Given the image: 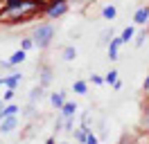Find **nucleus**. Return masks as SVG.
<instances>
[{
    "instance_id": "1",
    "label": "nucleus",
    "mask_w": 149,
    "mask_h": 144,
    "mask_svg": "<svg viewBox=\"0 0 149 144\" xmlns=\"http://www.w3.org/2000/svg\"><path fill=\"white\" fill-rule=\"evenodd\" d=\"M34 45L36 47H47V45L52 43V38H54V25H50V23H43V25H38L34 29Z\"/></svg>"
},
{
    "instance_id": "2",
    "label": "nucleus",
    "mask_w": 149,
    "mask_h": 144,
    "mask_svg": "<svg viewBox=\"0 0 149 144\" xmlns=\"http://www.w3.org/2000/svg\"><path fill=\"white\" fill-rule=\"evenodd\" d=\"M65 11H68V2L65 0H54V2H50L45 9V14L50 18H59V16H63Z\"/></svg>"
},
{
    "instance_id": "3",
    "label": "nucleus",
    "mask_w": 149,
    "mask_h": 144,
    "mask_svg": "<svg viewBox=\"0 0 149 144\" xmlns=\"http://www.w3.org/2000/svg\"><path fill=\"white\" fill-rule=\"evenodd\" d=\"M16 126H18V117L16 115L2 117V119H0V133H11Z\"/></svg>"
},
{
    "instance_id": "4",
    "label": "nucleus",
    "mask_w": 149,
    "mask_h": 144,
    "mask_svg": "<svg viewBox=\"0 0 149 144\" xmlns=\"http://www.w3.org/2000/svg\"><path fill=\"white\" fill-rule=\"evenodd\" d=\"M122 38L120 36H113L111 41H109V59H111V61H115V59H120V56H118V52H120V47H122Z\"/></svg>"
},
{
    "instance_id": "5",
    "label": "nucleus",
    "mask_w": 149,
    "mask_h": 144,
    "mask_svg": "<svg viewBox=\"0 0 149 144\" xmlns=\"http://www.w3.org/2000/svg\"><path fill=\"white\" fill-rule=\"evenodd\" d=\"M133 23L136 25H147L149 23V7H140L136 14H133Z\"/></svg>"
},
{
    "instance_id": "6",
    "label": "nucleus",
    "mask_w": 149,
    "mask_h": 144,
    "mask_svg": "<svg viewBox=\"0 0 149 144\" xmlns=\"http://www.w3.org/2000/svg\"><path fill=\"white\" fill-rule=\"evenodd\" d=\"M59 110H61V117H74V115H77V110H79V106H77L74 101H65Z\"/></svg>"
},
{
    "instance_id": "7",
    "label": "nucleus",
    "mask_w": 149,
    "mask_h": 144,
    "mask_svg": "<svg viewBox=\"0 0 149 144\" xmlns=\"http://www.w3.org/2000/svg\"><path fill=\"white\" fill-rule=\"evenodd\" d=\"M20 79H23L20 72H11L9 77H2V86H5V88H16L20 83Z\"/></svg>"
},
{
    "instance_id": "8",
    "label": "nucleus",
    "mask_w": 149,
    "mask_h": 144,
    "mask_svg": "<svg viewBox=\"0 0 149 144\" xmlns=\"http://www.w3.org/2000/svg\"><path fill=\"white\" fill-rule=\"evenodd\" d=\"M50 101H52V106L59 110V108L65 104V92H63V90H59V92H52V95H50Z\"/></svg>"
},
{
    "instance_id": "9",
    "label": "nucleus",
    "mask_w": 149,
    "mask_h": 144,
    "mask_svg": "<svg viewBox=\"0 0 149 144\" xmlns=\"http://www.w3.org/2000/svg\"><path fill=\"white\" fill-rule=\"evenodd\" d=\"M25 59H27V52L20 47V50H16V52L9 56V63H11V65H20V63L25 61Z\"/></svg>"
},
{
    "instance_id": "10",
    "label": "nucleus",
    "mask_w": 149,
    "mask_h": 144,
    "mask_svg": "<svg viewBox=\"0 0 149 144\" xmlns=\"http://www.w3.org/2000/svg\"><path fill=\"white\" fill-rule=\"evenodd\" d=\"M18 110H20L18 104H5V108L0 110V119L2 117H9V115H18Z\"/></svg>"
},
{
    "instance_id": "11",
    "label": "nucleus",
    "mask_w": 149,
    "mask_h": 144,
    "mask_svg": "<svg viewBox=\"0 0 149 144\" xmlns=\"http://www.w3.org/2000/svg\"><path fill=\"white\" fill-rule=\"evenodd\" d=\"M61 59H63V61H74V59H77V47H74V45H68V47H63Z\"/></svg>"
},
{
    "instance_id": "12",
    "label": "nucleus",
    "mask_w": 149,
    "mask_h": 144,
    "mask_svg": "<svg viewBox=\"0 0 149 144\" xmlns=\"http://www.w3.org/2000/svg\"><path fill=\"white\" fill-rule=\"evenodd\" d=\"M133 36H136V27H124V32L120 34V38H122V43H129V41H133Z\"/></svg>"
},
{
    "instance_id": "13",
    "label": "nucleus",
    "mask_w": 149,
    "mask_h": 144,
    "mask_svg": "<svg viewBox=\"0 0 149 144\" xmlns=\"http://www.w3.org/2000/svg\"><path fill=\"white\" fill-rule=\"evenodd\" d=\"M72 92H77V95H86V92H88V81H74V83H72Z\"/></svg>"
},
{
    "instance_id": "14",
    "label": "nucleus",
    "mask_w": 149,
    "mask_h": 144,
    "mask_svg": "<svg viewBox=\"0 0 149 144\" xmlns=\"http://www.w3.org/2000/svg\"><path fill=\"white\" fill-rule=\"evenodd\" d=\"M102 16L106 18V20H115V16H118V9L113 7V5H106V7L102 9Z\"/></svg>"
},
{
    "instance_id": "15",
    "label": "nucleus",
    "mask_w": 149,
    "mask_h": 144,
    "mask_svg": "<svg viewBox=\"0 0 149 144\" xmlns=\"http://www.w3.org/2000/svg\"><path fill=\"white\" fill-rule=\"evenodd\" d=\"M43 99V86H36V88L29 92V104H34V101H41Z\"/></svg>"
},
{
    "instance_id": "16",
    "label": "nucleus",
    "mask_w": 149,
    "mask_h": 144,
    "mask_svg": "<svg viewBox=\"0 0 149 144\" xmlns=\"http://www.w3.org/2000/svg\"><path fill=\"white\" fill-rule=\"evenodd\" d=\"M50 81H52V70H50V68H43V70H41V86L45 88Z\"/></svg>"
},
{
    "instance_id": "17",
    "label": "nucleus",
    "mask_w": 149,
    "mask_h": 144,
    "mask_svg": "<svg viewBox=\"0 0 149 144\" xmlns=\"http://www.w3.org/2000/svg\"><path fill=\"white\" fill-rule=\"evenodd\" d=\"M118 74H120L118 70H109L106 74H104V83H109V86H113V83L118 81Z\"/></svg>"
},
{
    "instance_id": "18",
    "label": "nucleus",
    "mask_w": 149,
    "mask_h": 144,
    "mask_svg": "<svg viewBox=\"0 0 149 144\" xmlns=\"http://www.w3.org/2000/svg\"><path fill=\"white\" fill-rule=\"evenodd\" d=\"M20 47H23L25 52L32 50V47H36V45H34V38H23V41H20Z\"/></svg>"
},
{
    "instance_id": "19",
    "label": "nucleus",
    "mask_w": 149,
    "mask_h": 144,
    "mask_svg": "<svg viewBox=\"0 0 149 144\" xmlns=\"http://www.w3.org/2000/svg\"><path fill=\"white\" fill-rule=\"evenodd\" d=\"M88 83H93V86H102L104 77H100V74H91V77H88Z\"/></svg>"
},
{
    "instance_id": "20",
    "label": "nucleus",
    "mask_w": 149,
    "mask_h": 144,
    "mask_svg": "<svg viewBox=\"0 0 149 144\" xmlns=\"http://www.w3.org/2000/svg\"><path fill=\"white\" fill-rule=\"evenodd\" d=\"M14 97H16V88H7V90H5V95H2L5 104H7V101H11Z\"/></svg>"
},
{
    "instance_id": "21",
    "label": "nucleus",
    "mask_w": 149,
    "mask_h": 144,
    "mask_svg": "<svg viewBox=\"0 0 149 144\" xmlns=\"http://www.w3.org/2000/svg\"><path fill=\"white\" fill-rule=\"evenodd\" d=\"M113 38V29H106V32H102V38H100V43H109Z\"/></svg>"
},
{
    "instance_id": "22",
    "label": "nucleus",
    "mask_w": 149,
    "mask_h": 144,
    "mask_svg": "<svg viewBox=\"0 0 149 144\" xmlns=\"http://www.w3.org/2000/svg\"><path fill=\"white\" fill-rule=\"evenodd\" d=\"M84 144H100V137H97V135H93V131H91V133L86 135V142Z\"/></svg>"
},
{
    "instance_id": "23",
    "label": "nucleus",
    "mask_w": 149,
    "mask_h": 144,
    "mask_svg": "<svg viewBox=\"0 0 149 144\" xmlns=\"http://www.w3.org/2000/svg\"><path fill=\"white\" fill-rule=\"evenodd\" d=\"M142 38H147V34H140L138 38H136V45H138V47H140V45H142Z\"/></svg>"
},
{
    "instance_id": "24",
    "label": "nucleus",
    "mask_w": 149,
    "mask_h": 144,
    "mask_svg": "<svg viewBox=\"0 0 149 144\" xmlns=\"http://www.w3.org/2000/svg\"><path fill=\"white\" fill-rule=\"evenodd\" d=\"M142 88H145V90H149V77H147L145 81H142Z\"/></svg>"
},
{
    "instance_id": "25",
    "label": "nucleus",
    "mask_w": 149,
    "mask_h": 144,
    "mask_svg": "<svg viewBox=\"0 0 149 144\" xmlns=\"http://www.w3.org/2000/svg\"><path fill=\"white\" fill-rule=\"evenodd\" d=\"M2 108H5V99H0V110H2Z\"/></svg>"
},
{
    "instance_id": "26",
    "label": "nucleus",
    "mask_w": 149,
    "mask_h": 144,
    "mask_svg": "<svg viewBox=\"0 0 149 144\" xmlns=\"http://www.w3.org/2000/svg\"><path fill=\"white\" fill-rule=\"evenodd\" d=\"M47 144H54V137H50V140H47Z\"/></svg>"
},
{
    "instance_id": "27",
    "label": "nucleus",
    "mask_w": 149,
    "mask_h": 144,
    "mask_svg": "<svg viewBox=\"0 0 149 144\" xmlns=\"http://www.w3.org/2000/svg\"><path fill=\"white\" fill-rule=\"evenodd\" d=\"M0 86H2V77H0Z\"/></svg>"
},
{
    "instance_id": "28",
    "label": "nucleus",
    "mask_w": 149,
    "mask_h": 144,
    "mask_svg": "<svg viewBox=\"0 0 149 144\" xmlns=\"http://www.w3.org/2000/svg\"><path fill=\"white\" fill-rule=\"evenodd\" d=\"M63 144H68V142H63Z\"/></svg>"
}]
</instances>
